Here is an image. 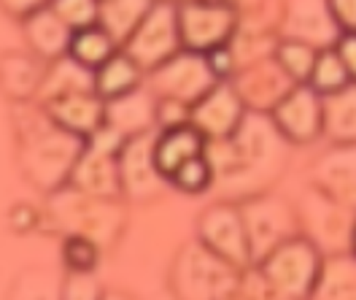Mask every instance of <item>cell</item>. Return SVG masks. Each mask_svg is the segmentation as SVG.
I'll return each mask as SVG.
<instances>
[{
  "label": "cell",
  "instance_id": "d590c367",
  "mask_svg": "<svg viewBox=\"0 0 356 300\" xmlns=\"http://www.w3.org/2000/svg\"><path fill=\"white\" fill-rule=\"evenodd\" d=\"M103 287L92 274H67L63 281V300H103Z\"/></svg>",
  "mask_w": 356,
  "mask_h": 300
},
{
  "label": "cell",
  "instance_id": "cb8c5ba5",
  "mask_svg": "<svg viewBox=\"0 0 356 300\" xmlns=\"http://www.w3.org/2000/svg\"><path fill=\"white\" fill-rule=\"evenodd\" d=\"M79 93H97V87H95V70L84 68L70 54L54 60V63H49L44 84H41V93H38V103L46 106V103H54L60 97L79 95Z\"/></svg>",
  "mask_w": 356,
  "mask_h": 300
},
{
  "label": "cell",
  "instance_id": "44dd1931",
  "mask_svg": "<svg viewBox=\"0 0 356 300\" xmlns=\"http://www.w3.org/2000/svg\"><path fill=\"white\" fill-rule=\"evenodd\" d=\"M22 27L33 54L41 57L44 63H54L60 57H67L70 41H73V30L57 17V11L51 6L38 8L35 14L24 17Z\"/></svg>",
  "mask_w": 356,
  "mask_h": 300
},
{
  "label": "cell",
  "instance_id": "3957f363",
  "mask_svg": "<svg viewBox=\"0 0 356 300\" xmlns=\"http://www.w3.org/2000/svg\"><path fill=\"white\" fill-rule=\"evenodd\" d=\"M324 260L327 257L318 252V246L300 232L297 238L286 241L259 262V276L284 298L311 300Z\"/></svg>",
  "mask_w": 356,
  "mask_h": 300
},
{
  "label": "cell",
  "instance_id": "60d3db41",
  "mask_svg": "<svg viewBox=\"0 0 356 300\" xmlns=\"http://www.w3.org/2000/svg\"><path fill=\"white\" fill-rule=\"evenodd\" d=\"M103 300H135V298L124 295V292H106V295H103Z\"/></svg>",
  "mask_w": 356,
  "mask_h": 300
},
{
  "label": "cell",
  "instance_id": "52a82bcc",
  "mask_svg": "<svg viewBox=\"0 0 356 300\" xmlns=\"http://www.w3.org/2000/svg\"><path fill=\"white\" fill-rule=\"evenodd\" d=\"M300 214V228L302 235L311 238L324 257L334 254H348L354 244L356 211L343 203L332 200L321 189L311 187V192L302 198L297 208Z\"/></svg>",
  "mask_w": 356,
  "mask_h": 300
},
{
  "label": "cell",
  "instance_id": "484cf974",
  "mask_svg": "<svg viewBox=\"0 0 356 300\" xmlns=\"http://www.w3.org/2000/svg\"><path fill=\"white\" fill-rule=\"evenodd\" d=\"M156 0H100V27L111 35L119 47L138 30L146 14L154 8Z\"/></svg>",
  "mask_w": 356,
  "mask_h": 300
},
{
  "label": "cell",
  "instance_id": "e575fe53",
  "mask_svg": "<svg viewBox=\"0 0 356 300\" xmlns=\"http://www.w3.org/2000/svg\"><path fill=\"white\" fill-rule=\"evenodd\" d=\"M49 6L73 33L100 22V0H51Z\"/></svg>",
  "mask_w": 356,
  "mask_h": 300
},
{
  "label": "cell",
  "instance_id": "4fadbf2b",
  "mask_svg": "<svg viewBox=\"0 0 356 300\" xmlns=\"http://www.w3.org/2000/svg\"><path fill=\"white\" fill-rule=\"evenodd\" d=\"M232 87L241 95L243 106L257 114H273L275 106L297 87V81L284 70V65L273 57L251 63L232 76Z\"/></svg>",
  "mask_w": 356,
  "mask_h": 300
},
{
  "label": "cell",
  "instance_id": "836d02e7",
  "mask_svg": "<svg viewBox=\"0 0 356 300\" xmlns=\"http://www.w3.org/2000/svg\"><path fill=\"white\" fill-rule=\"evenodd\" d=\"M63 260L70 274H92L100 260V244L87 235H67L63 241Z\"/></svg>",
  "mask_w": 356,
  "mask_h": 300
},
{
  "label": "cell",
  "instance_id": "5bb4252c",
  "mask_svg": "<svg viewBox=\"0 0 356 300\" xmlns=\"http://www.w3.org/2000/svg\"><path fill=\"white\" fill-rule=\"evenodd\" d=\"M270 116L289 143H311L324 136V97L311 84H297Z\"/></svg>",
  "mask_w": 356,
  "mask_h": 300
},
{
  "label": "cell",
  "instance_id": "d4e9b609",
  "mask_svg": "<svg viewBox=\"0 0 356 300\" xmlns=\"http://www.w3.org/2000/svg\"><path fill=\"white\" fill-rule=\"evenodd\" d=\"M324 136L332 143L356 146V81L324 95Z\"/></svg>",
  "mask_w": 356,
  "mask_h": 300
},
{
  "label": "cell",
  "instance_id": "4316f807",
  "mask_svg": "<svg viewBox=\"0 0 356 300\" xmlns=\"http://www.w3.org/2000/svg\"><path fill=\"white\" fill-rule=\"evenodd\" d=\"M311 300H356V254H334L324 260Z\"/></svg>",
  "mask_w": 356,
  "mask_h": 300
},
{
  "label": "cell",
  "instance_id": "ffe728a7",
  "mask_svg": "<svg viewBox=\"0 0 356 300\" xmlns=\"http://www.w3.org/2000/svg\"><path fill=\"white\" fill-rule=\"evenodd\" d=\"M106 125L124 139L152 133L156 125V95L138 87L122 97L106 100Z\"/></svg>",
  "mask_w": 356,
  "mask_h": 300
},
{
  "label": "cell",
  "instance_id": "9c48e42d",
  "mask_svg": "<svg viewBox=\"0 0 356 300\" xmlns=\"http://www.w3.org/2000/svg\"><path fill=\"white\" fill-rule=\"evenodd\" d=\"M178 30L186 52L208 54L232 41L238 30V11L227 0L178 3Z\"/></svg>",
  "mask_w": 356,
  "mask_h": 300
},
{
  "label": "cell",
  "instance_id": "ba28073f",
  "mask_svg": "<svg viewBox=\"0 0 356 300\" xmlns=\"http://www.w3.org/2000/svg\"><path fill=\"white\" fill-rule=\"evenodd\" d=\"M122 52L133 57L135 65L143 73H152L168 60H173L178 52H184L178 30V3L156 0L154 8L138 24V30L127 38Z\"/></svg>",
  "mask_w": 356,
  "mask_h": 300
},
{
  "label": "cell",
  "instance_id": "7c38bea8",
  "mask_svg": "<svg viewBox=\"0 0 356 300\" xmlns=\"http://www.w3.org/2000/svg\"><path fill=\"white\" fill-rule=\"evenodd\" d=\"M278 33L281 38L302 41L318 52L334 49L343 38V30L334 19L330 0H286Z\"/></svg>",
  "mask_w": 356,
  "mask_h": 300
},
{
  "label": "cell",
  "instance_id": "277c9868",
  "mask_svg": "<svg viewBox=\"0 0 356 300\" xmlns=\"http://www.w3.org/2000/svg\"><path fill=\"white\" fill-rule=\"evenodd\" d=\"M49 208L67 235H87L100 246H108L122 228V208L116 200L87 195L70 184L51 192Z\"/></svg>",
  "mask_w": 356,
  "mask_h": 300
},
{
  "label": "cell",
  "instance_id": "b9f144b4",
  "mask_svg": "<svg viewBox=\"0 0 356 300\" xmlns=\"http://www.w3.org/2000/svg\"><path fill=\"white\" fill-rule=\"evenodd\" d=\"M178 3H208V0H178Z\"/></svg>",
  "mask_w": 356,
  "mask_h": 300
},
{
  "label": "cell",
  "instance_id": "7a4b0ae2",
  "mask_svg": "<svg viewBox=\"0 0 356 300\" xmlns=\"http://www.w3.org/2000/svg\"><path fill=\"white\" fill-rule=\"evenodd\" d=\"M170 284L178 300H229L241 290V268L195 241L178 252Z\"/></svg>",
  "mask_w": 356,
  "mask_h": 300
},
{
  "label": "cell",
  "instance_id": "f546056e",
  "mask_svg": "<svg viewBox=\"0 0 356 300\" xmlns=\"http://www.w3.org/2000/svg\"><path fill=\"white\" fill-rule=\"evenodd\" d=\"M354 79H351V73L346 68V63L340 60V54H337V49H324V52H318V60H316V68L311 73V84L316 93L321 95H332L337 90H343V87H348Z\"/></svg>",
  "mask_w": 356,
  "mask_h": 300
},
{
  "label": "cell",
  "instance_id": "8d00e7d4",
  "mask_svg": "<svg viewBox=\"0 0 356 300\" xmlns=\"http://www.w3.org/2000/svg\"><path fill=\"white\" fill-rule=\"evenodd\" d=\"M332 14L343 33H356V0H330Z\"/></svg>",
  "mask_w": 356,
  "mask_h": 300
},
{
  "label": "cell",
  "instance_id": "ee69618b",
  "mask_svg": "<svg viewBox=\"0 0 356 300\" xmlns=\"http://www.w3.org/2000/svg\"><path fill=\"white\" fill-rule=\"evenodd\" d=\"M170 3H178V0H170Z\"/></svg>",
  "mask_w": 356,
  "mask_h": 300
},
{
  "label": "cell",
  "instance_id": "8fae6325",
  "mask_svg": "<svg viewBox=\"0 0 356 300\" xmlns=\"http://www.w3.org/2000/svg\"><path fill=\"white\" fill-rule=\"evenodd\" d=\"M197 241L241 271L254 262L243 214H241V206L235 203H216V206L205 208L197 222Z\"/></svg>",
  "mask_w": 356,
  "mask_h": 300
},
{
  "label": "cell",
  "instance_id": "6da1fadb",
  "mask_svg": "<svg viewBox=\"0 0 356 300\" xmlns=\"http://www.w3.org/2000/svg\"><path fill=\"white\" fill-rule=\"evenodd\" d=\"M17 103L11 111L14 133L19 141V165L38 189L57 192L70 184L73 168L87 149V139L54 125L41 103Z\"/></svg>",
  "mask_w": 356,
  "mask_h": 300
},
{
  "label": "cell",
  "instance_id": "7402d4cb",
  "mask_svg": "<svg viewBox=\"0 0 356 300\" xmlns=\"http://www.w3.org/2000/svg\"><path fill=\"white\" fill-rule=\"evenodd\" d=\"M205 136L189 122V125H178V127H168V130H159L154 141V160L156 168L162 173L165 182L173 179L178 168L184 162L195 160L205 155Z\"/></svg>",
  "mask_w": 356,
  "mask_h": 300
},
{
  "label": "cell",
  "instance_id": "603a6c76",
  "mask_svg": "<svg viewBox=\"0 0 356 300\" xmlns=\"http://www.w3.org/2000/svg\"><path fill=\"white\" fill-rule=\"evenodd\" d=\"M0 65H3V87H6V95H8L14 103L38 100L46 68H49L41 57L8 52V54H3Z\"/></svg>",
  "mask_w": 356,
  "mask_h": 300
},
{
  "label": "cell",
  "instance_id": "f35d334b",
  "mask_svg": "<svg viewBox=\"0 0 356 300\" xmlns=\"http://www.w3.org/2000/svg\"><path fill=\"white\" fill-rule=\"evenodd\" d=\"M51 0H3V8L8 11V14H14V17H30V14H35L38 8H46Z\"/></svg>",
  "mask_w": 356,
  "mask_h": 300
},
{
  "label": "cell",
  "instance_id": "74e56055",
  "mask_svg": "<svg viewBox=\"0 0 356 300\" xmlns=\"http://www.w3.org/2000/svg\"><path fill=\"white\" fill-rule=\"evenodd\" d=\"M337 54L346 63V68L351 73V79L356 81V33H343V38L337 41Z\"/></svg>",
  "mask_w": 356,
  "mask_h": 300
},
{
  "label": "cell",
  "instance_id": "f1b7e54d",
  "mask_svg": "<svg viewBox=\"0 0 356 300\" xmlns=\"http://www.w3.org/2000/svg\"><path fill=\"white\" fill-rule=\"evenodd\" d=\"M119 49L122 47L113 41L100 24H92L87 30L73 33V41H70V52H67V54H70L76 63H81L84 68L97 70V68H103Z\"/></svg>",
  "mask_w": 356,
  "mask_h": 300
},
{
  "label": "cell",
  "instance_id": "e0dca14e",
  "mask_svg": "<svg viewBox=\"0 0 356 300\" xmlns=\"http://www.w3.org/2000/svg\"><path fill=\"white\" fill-rule=\"evenodd\" d=\"M311 187L356 211V146L334 143L313 162Z\"/></svg>",
  "mask_w": 356,
  "mask_h": 300
},
{
  "label": "cell",
  "instance_id": "ac0fdd59",
  "mask_svg": "<svg viewBox=\"0 0 356 300\" xmlns=\"http://www.w3.org/2000/svg\"><path fill=\"white\" fill-rule=\"evenodd\" d=\"M70 187H76V189H81L87 195L116 200L119 195H124L122 176H119V155L97 149L95 143L87 141V149H84L81 160L76 162V168H73Z\"/></svg>",
  "mask_w": 356,
  "mask_h": 300
},
{
  "label": "cell",
  "instance_id": "9a60e30c",
  "mask_svg": "<svg viewBox=\"0 0 356 300\" xmlns=\"http://www.w3.org/2000/svg\"><path fill=\"white\" fill-rule=\"evenodd\" d=\"M245 111L248 109L243 106L241 95L235 93L232 81H219L211 93L192 106L189 122L205 136V141H224L235 136Z\"/></svg>",
  "mask_w": 356,
  "mask_h": 300
},
{
  "label": "cell",
  "instance_id": "d6a6232c",
  "mask_svg": "<svg viewBox=\"0 0 356 300\" xmlns=\"http://www.w3.org/2000/svg\"><path fill=\"white\" fill-rule=\"evenodd\" d=\"M170 184L184 195H200L205 189H211L213 187V165L208 160V155H200L195 160L184 162L173 173Z\"/></svg>",
  "mask_w": 356,
  "mask_h": 300
},
{
  "label": "cell",
  "instance_id": "ab89813d",
  "mask_svg": "<svg viewBox=\"0 0 356 300\" xmlns=\"http://www.w3.org/2000/svg\"><path fill=\"white\" fill-rule=\"evenodd\" d=\"M229 6H235V11L238 14H243V11H251V8H259L265 0H227Z\"/></svg>",
  "mask_w": 356,
  "mask_h": 300
},
{
  "label": "cell",
  "instance_id": "4dcf8cb0",
  "mask_svg": "<svg viewBox=\"0 0 356 300\" xmlns=\"http://www.w3.org/2000/svg\"><path fill=\"white\" fill-rule=\"evenodd\" d=\"M8 300H63V281L51 271H24L14 278Z\"/></svg>",
  "mask_w": 356,
  "mask_h": 300
},
{
  "label": "cell",
  "instance_id": "7bdbcfd3",
  "mask_svg": "<svg viewBox=\"0 0 356 300\" xmlns=\"http://www.w3.org/2000/svg\"><path fill=\"white\" fill-rule=\"evenodd\" d=\"M351 252L356 254V228H354V244H351Z\"/></svg>",
  "mask_w": 356,
  "mask_h": 300
},
{
  "label": "cell",
  "instance_id": "5b68a950",
  "mask_svg": "<svg viewBox=\"0 0 356 300\" xmlns=\"http://www.w3.org/2000/svg\"><path fill=\"white\" fill-rule=\"evenodd\" d=\"M235 155L241 157L245 171L257 179V184L265 189L284 168L286 160V143L270 114L245 111L243 122L238 125L235 136L229 139Z\"/></svg>",
  "mask_w": 356,
  "mask_h": 300
},
{
  "label": "cell",
  "instance_id": "d6986e66",
  "mask_svg": "<svg viewBox=\"0 0 356 300\" xmlns=\"http://www.w3.org/2000/svg\"><path fill=\"white\" fill-rule=\"evenodd\" d=\"M44 109L54 119V125L87 141L106 125V100L97 93L67 95L54 103H46Z\"/></svg>",
  "mask_w": 356,
  "mask_h": 300
},
{
  "label": "cell",
  "instance_id": "1f68e13d",
  "mask_svg": "<svg viewBox=\"0 0 356 300\" xmlns=\"http://www.w3.org/2000/svg\"><path fill=\"white\" fill-rule=\"evenodd\" d=\"M275 60L284 65V70L297 84H308L313 68H316V60H318V49L308 47L302 41L281 38V44L275 49Z\"/></svg>",
  "mask_w": 356,
  "mask_h": 300
},
{
  "label": "cell",
  "instance_id": "83f0119b",
  "mask_svg": "<svg viewBox=\"0 0 356 300\" xmlns=\"http://www.w3.org/2000/svg\"><path fill=\"white\" fill-rule=\"evenodd\" d=\"M140 76H143V70L135 65L133 57H127L119 49L103 68L95 70V87L103 100H113V97H122V95L138 90Z\"/></svg>",
  "mask_w": 356,
  "mask_h": 300
},
{
  "label": "cell",
  "instance_id": "30bf717a",
  "mask_svg": "<svg viewBox=\"0 0 356 300\" xmlns=\"http://www.w3.org/2000/svg\"><path fill=\"white\" fill-rule=\"evenodd\" d=\"M219 84L216 73L208 65V57L197 52H178L173 60L152 70V93L156 97L178 100L184 106H195L200 97Z\"/></svg>",
  "mask_w": 356,
  "mask_h": 300
},
{
  "label": "cell",
  "instance_id": "8992f818",
  "mask_svg": "<svg viewBox=\"0 0 356 300\" xmlns=\"http://www.w3.org/2000/svg\"><path fill=\"white\" fill-rule=\"evenodd\" d=\"M241 214H243L254 265H259L278 246H284L286 241L297 238L302 232L297 208L281 198H275V195H267V192L243 200Z\"/></svg>",
  "mask_w": 356,
  "mask_h": 300
},
{
  "label": "cell",
  "instance_id": "2e32d148",
  "mask_svg": "<svg viewBox=\"0 0 356 300\" xmlns=\"http://www.w3.org/2000/svg\"><path fill=\"white\" fill-rule=\"evenodd\" d=\"M154 141L156 133H143L127 139L119 152V176L122 189L133 200H149L162 187V173L154 160Z\"/></svg>",
  "mask_w": 356,
  "mask_h": 300
}]
</instances>
